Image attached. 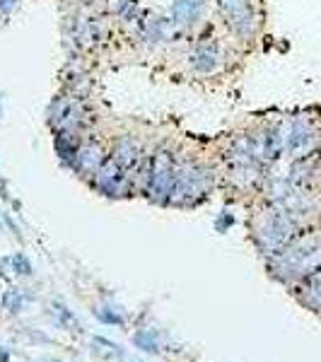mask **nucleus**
Masks as SVG:
<instances>
[{
    "label": "nucleus",
    "instance_id": "20e7f679",
    "mask_svg": "<svg viewBox=\"0 0 321 362\" xmlns=\"http://www.w3.org/2000/svg\"><path fill=\"white\" fill-rule=\"evenodd\" d=\"M114 160H117L121 167H133L135 160H138V150H135L133 140L121 138L119 145H117V155H114Z\"/></svg>",
    "mask_w": 321,
    "mask_h": 362
},
{
    "label": "nucleus",
    "instance_id": "7ed1b4c3",
    "mask_svg": "<svg viewBox=\"0 0 321 362\" xmlns=\"http://www.w3.org/2000/svg\"><path fill=\"white\" fill-rule=\"evenodd\" d=\"M102 150L97 148V145H87V148H82V150H77V155H75V165L80 167V169H87V172H92V169H97L99 167V162H102Z\"/></svg>",
    "mask_w": 321,
    "mask_h": 362
},
{
    "label": "nucleus",
    "instance_id": "f257e3e1",
    "mask_svg": "<svg viewBox=\"0 0 321 362\" xmlns=\"http://www.w3.org/2000/svg\"><path fill=\"white\" fill-rule=\"evenodd\" d=\"M172 179H174V167H172V157L167 152H160L152 162V176H150V193L162 196L170 193Z\"/></svg>",
    "mask_w": 321,
    "mask_h": 362
},
{
    "label": "nucleus",
    "instance_id": "f03ea898",
    "mask_svg": "<svg viewBox=\"0 0 321 362\" xmlns=\"http://www.w3.org/2000/svg\"><path fill=\"white\" fill-rule=\"evenodd\" d=\"M126 176H124V167L119 165L117 160H107L102 167L97 169V183L104 188L107 193H119L121 186H124Z\"/></svg>",
    "mask_w": 321,
    "mask_h": 362
}]
</instances>
